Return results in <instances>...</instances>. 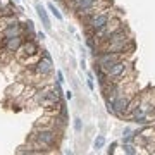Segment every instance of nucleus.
Masks as SVG:
<instances>
[{
  "label": "nucleus",
  "mask_w": 155,
  "mask_h": 155,
  "mask_svg": "<svg viewBox=\"0 0 155 155\" xmlns=\"http://www.w3.org/2000/svg\"><path fill=\"white\" fill-rule=\"evenodd\" d=\"M127 69V62L124 59H119L117 62H114L109 69H107V78H109V81H116L117 78H121Z\"/></svg>",
  "instance_id": "nucleus-6"
},
{
  "label": "nucleus",
  "mask_w": 155,
  "mask_h": 155,
  "mask_svg": "<svg viewBox=\"0 0 155 155\" xmlns=\"http://www.w3.org/2000/svg\"><path fill=\"white\" fill-rule=\"evenodd\" d=\"M74 129H76V133H81V129H83V122H81L79 117L74 119Z\"/></svg>",
  "instance_id": "nucleus-17"
},
{
  "label": "nucleus",
  "mask_w": 155,
  "mask_h": 155,
  "mask_svg": "<svg viewBox=\"0 0 155 155\" xmlns=\"http://www.w3.org/2000/svg\"><path fill=\"white\" fill-rule=\"evenodd\" d=\"M57 83H64V74H62V71H57Z\"/></svg>",
  "instance_id": "nucleus-21"
},
{
  "label": "nucleus",
  "mask_w": 155,
  "mask_h": 155,
  "mask_svg": "<svg viewBox=\"0 0 155 155\" xmlns=\"http://www.w3.org/2000/svg\"><path fill=\"white\" fill-rule=\"evenodd\" d=\"M104 145H105V136H104V134H98V136L95 138L93 147H95L97 150H98V148H104Z\"/></svg>",
  "instance_id": "nucleus-14"
},
{
  "label": "nucleus",
  "mask_w": 155,
  "mask_h": 155,
  "mask_svg": "<svg viewBox=\"0 0 155 155\" xmlns=\"http://www.w3.org/2000/svg\"><path fill=\"white\" fill-rule=\"evenodd\" d=\"M22 45V35H17V36H11V38H4L2 40V47L7 50V52H17Z\"/></svg>",
  "instance_id": "nucleus-8"
},
{
  "label": "nucleus",
  "mask_w": 155,
  "mask_h": 155,
  "mask_svg": "<svg viewBox=\"0 0 155 155\" xmlns=\"http://www.w3.org/2000/svg\"><path fill=\"white\" fill-rule=\"evenodd\" d=\"M86 43H88V47H90L91 50H97V43H95V38H93V36H88Z\"/></svg>",
  "instance_id": "nucleus-18"
},
{
  "label": "nucleus",
  "mask_w": 155,
  "mask_h": 155,
  "mask_svg": "<svg viewBox=\"0 0 155 155\" xmlns=\"http://www.w3.org/2000/svg\"><path fill=\"white\" fill-rule=\"evenodd\" d=\"M14 2H17V0H14Z\"/></svg>",
  "instance_id": "nucleus-25"
},
{
  "label": "nucleus",
  "mask_w": 155,
  "mask_h": 155,
  "mask_svg": "<svg viewBox=\"0 0 155 155\" xmlns=\"http://www.w3.org/2000/svg\"><path fill=\"white\" fill-rule=\"evenodd\" d=\"M88 88L90 90L95 88V84H93V74H88Z\"/></svg>",
  "instance_id": "nucleus-20"
},
{
  "label": "nucleus",
  "mask_w": 155,
  "mask_h": 155,
  "mask_svg": "<svg viewBox=\"0 0 155 155\" xmlns=\"http://www.w3.org/2000/svg\"><path fill=\"white\" fill-rule=\"evenodd\" d=\"M0 7H2V0H0Z\"/></svg>",
  "instance_id": "nucleus-24"
},
{
  "label": "nucleus",
  "mask_w": 155,
  "mask_h": 155,
  "mask_svg": "<svg viewBox=\"0 0 155 155\" xmlns=\"http://www.w3.org/2000/svg\"><path fill=\"white\" fill-rule=\"evenodd\" d=\"M36 12H38V17L41 19V22H43L45 29H47V31H50V29H52L50 17H48V14H47V11H45V7L41 5V4H36Z\"/></svg>",
  "instance_id": "nucleus-11"
},
{
  "label": "nucleus",
  "mask_w": 155,
  "mask_h": 155,
  "mask_svg": "<svg viewBox=\"0 0 155 155\" xmlns=\"http://www.w3.org/2000/svg\"><path fill=\"white\" fill-rule=\"evenodd\" d=\"M134 138H136V136H134V133L131 129H126V131H124V143H131Z\"/></svg>",
  "instance_id": "nucleus-15"
},
{
  "label": "nucleus",
  "mask_w": 155,
  "mask_h": 155,
  "mask_svg": "<svg viewBox=\"0 0 155 155\" xmlns=\"http://www.w3.org/2000/svg\"><path fill=\"white\" fill-rule=\"evenodd\" d=\"M47 9H48V11L52 12V16H55V19H59V21H62V17H64V16H62V12L59 11V9H57V7L54 5V4H52V2H50L48 5H47Z\"/></svg>",
  "instance_id": "nucleus-13"
},
{
  "label": "nucleus",
  "mask_w": 155,
  "mask_h": 155,
  "mask_svg": "<svg viewBox=\"0 0 155 155\" xmlns=\"http://www.w3.org/2000/svg\"><path fill=\"white\" fill-rule=\"evenodd\" d=\"M107 112H110V114H116V109H114V104H112L110 100H107Z\"/></svg>",
  "instance_id": "nucleus-19"
},
{
  "label": "nucleus",
  "mask_w": 155,
  "mask_h": 155,
  "mask_svg": "<svg viewBox=\"0 0 155 155\" xmlns=\"http://www.w3.org/2000/svg\"><path fill=\"white\" fill-rule=\"evenodd\" d=\"M66 98H67V100L72 98V91H66Z\"/></svg>",
  "instance_id": "nucleus-23"
},
{
  "label": "nucleus",
  "mask_w": 155,
  "mask_h": 155,
  "mask_svg": "<svg viewBox=\"0 0 155 155\" xmlns=\"http://www.w3.org/2000/svg\"><path fill=\"white\" fill-rule=\"evenodd\" d=\"M17 52H21V54H24V55H28V57H33V55H36V52H38V47H36V43H35L33 40H28L26 43L22 41L21 48L17 50Z\"/></svg>",
  "instance_id": "nucleus-10"
},
{
  "label": "nucleus",
  "mask_w": 155,
  "mask_h": 155,
  "mask_svg": "<svg viewBox=\"0 0 155 155\" xmlns=\"http://www.w3.org/2000/svg\"><path fill=\"white\" fill-rule=\"evenodd\" d=\"M112 19V12L109 11H104V12H91L88 16V19H86V22H88V28H90V33L91 31H95V29H100L104 28V26H107V22Z\"/></svg>",
  "instance_id": "nucleus-2"
},
{
  "label": "nucleus",
  "mask_w": 155,
  "mask_h": 155,
  "mask_svg": "<svg viewBox=\"0 0 155 155\" xmlns=\"http://www.w3.org/2000/svg\"><path fill=\"white\" fill-rule=\"evenodd\" d=\"M36 38H38L40 41H43V40H45V33H41V31H38V33H36Z\"/></svg>",
  "instance_id": "nucleus-22"
},
{
  "label": "nucleus",
  "mask_w": 155,
  "mask_h": 155,
  "mask_svg": "<svg viewBox=\"0 0 155 155\" xmlns=\"http://www.w3.org/2000/svg\"><path fill=\"white\" fill-rule=\"evenodd\" d=\"M119 59H122V54H117V52H109V50H104V52H100L98 55L95 57V66H98L100 69H104L107 72V69L117 62Z\"/></svg>",
  "instance_id": "nucleus-3"
},
{
  "label": "nucleus",
  "mask_w": 155,
  "mask_h": 155,
  "mask_svg": "<svg viewBox=\"0 0 155 155\" xmlns=\"http://www.w3.org/2000/svg\"><path fill=\"white\" fill-rule=\"evenodd\" d=\"M33 71L36 76H48L50 72L54 71V62H52V57H50L48 52H43L41 59L35 64Z\"/></svg>",
  "instance_id": "nucleus-4"
},
{
  "label": "nucleus",
  "mask_w": 155,
  "mask_h": 155,
  "mask_svg": "<svg viewBox=\"0 0 155 155\" xmlns=\"http://www.w3.org/2000/svg\"><path fill=\"white\" fill-rule=\"evenodd\" d=\"M126 40H129V31L124 26H119L117 29H114L112 33H109L104 38V43L109 45V43H116V41H126Z\"/></svg>",
  "instance_id": "nucleus-7"
},
{
  "label": "nucleus",
  "mask_w": 155,
  "mask_h": 155,
  "mask_svg": "<svg viewBox=\"0 0 155 155\" xmlns=\"http://www.w3.org/2000/svg\"><path fill=\"white\" fill-rule=\"evenodd\" d=\"M2 35H4V38H11V36L22 35V26L19 24V22H12V24H9V26H5V28H4Z\"/></svg>",
  "instance_id": "nucleus-9"
},
{
  "label": "nucleus",
  "mask_w": 155,
  "mask_h": 155,
  "mask_svg": "<svg viewBox=\"0 0 155 155\" xmlns=\"http://www.w3.org/2000/svg\"><path fill=\"white\" fill-rule=\"evenodd\" d=\"M131 98H133V95L117 93L116 97H114V100H110L112 104H114V109H116V116H122V114L127 110V107L131 104Z\"/></svg>",
  "instance_id": "nucleus-5"
},
{
  "label": "nucleus",
  "mask_w": 155,
  "mask_h": 155,
  "mask_svg": "<svg viewBox=\"0 0 155 155\" xmlns=\"http://www.w3.org/2000/svg\"><path fill=\"white\" fill-rule=\"evenodd\" d=\"M16 14V9L12 4H7V5H2L0 7V17L2 16H14Z\"/></svg>",
  "instance_id": "nucleus-12"
},
{
  "label": "nucleus",
  "mask_w": 155,
  "mask_h": 155,
  "mask_svg": "<svg viewBox=\"0 0 155 155\" xmlns=\"http://www.w3.org/2000/svg\"><path fill=\"white\" fill-rule=\"evenodd\" d=\"M33 140L36 147H47V148H52V147H57L59 143V133H57L54 127H36L33 133Z\"/></svg>",
  "instance_id": "nucleus-1"
},
{
  "label": "nucleus",
  "mask_w": 155,
  "mask_h": 155,
  "mask_svg": "<svg viewBox=\"0 0 155 155\" xmlns=\"http://www.w3.org/2000/svg\"><path fill=\"white\" fill-rule=\"evenodd\" d=\"M122 148H124V152H126V153H129V155H134L136 152H138V150H136V147H134V145H131V143H124V147H122Z\"/></svg>",
  "instance_id": "nucleus-16"
}]
</instances>
